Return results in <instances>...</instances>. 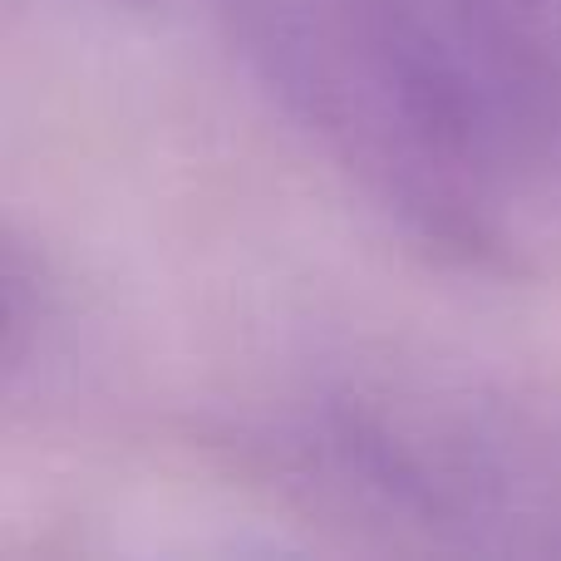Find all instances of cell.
Wrapping results in <instances>:
<instances>
[{"mask_svg":"<svg viewBox=\"0 0 561 561\" xmlns=\"http://www.w3.org/2000/svg\"><path fill=\"white\" fill-rule=\"evenodd\" d=\"M497 183L561 153V0H385Z\"/></svg>","mask_w":561,"mask_h":561,"instance_id":"7a4b0ae2","label":"cell"},{"mask_svg":"<svg viewBox=\"0 0 561 561\" xmlns=\"http://www.w3.org/2000/svg\"><path fill=\"white\" fill-rule=\"evenodd\" d=\"M237 45L280 114L414 242L497 252V183L385 0H232Z\"/></svg>","mask_w":561,"mask_h":561,"instance_id":"6da1fadb","label":"cell"}]
</instances>
